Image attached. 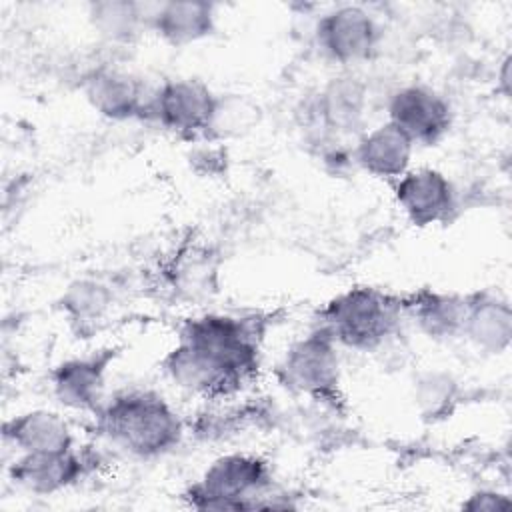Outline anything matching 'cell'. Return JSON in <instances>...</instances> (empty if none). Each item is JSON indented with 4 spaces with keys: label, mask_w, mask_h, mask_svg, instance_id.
Instances as JSON below:
<instances>
[{
    "label": "cell",
    "mask_w": 512,
    "mask_h": 512,
    "mask_svg": "<svg viewBox=\"0 0 512 512\" xmlns=\"http://www.w3.org/2000/svg\"><path fill=\"white\" fill-rule=\"evenodd\" d=\"M414 400L424 416H440L456 400V380L448 372L428 370L414 384Z\"/></svg>",
    "instance_id": "obj_21"
},
{
    "label": "cell",
    "mask_w": 512,
    "mask_h": 512,
    "mask_svg": "<svg viewBox=\"0 0 512 512\" xmlns=\"http://www.w3.org/2000/svg\"><path fill=\"white\" fill-rule=\"evenodd\" d=\"M114 306V290L96 278H76L66 286L60 298V308L66 318L80 326L92 328L102 322Z\"/></svg>",
    "instance_id": "obj_19"
},
{
    "label": "cell",
    "mask_w": 512,
    "mask_h": 512,
    "mask_svg": "<svg viewBox=\"0 0 512 512\" xmlns=\"http://www.w3.org/2000/svg\"><path fill=\"white\" fill-rule=\"evenodd\" d=\"M150 4L128 0H104L88 6V20L94 32L112 46L132 44L148 30Z\"/></svg>",
    "instance_id": "obj_18"
},
{
    "label": "cell",
    "mask_w": 512,
    "mask_h": 512,
    "mask_svg": "<svg viewBox=\"0 0 512 512\" xmlns=\"http://www.w3.org/2000/svg\"><path fill=\"white\" fill-rule=\"evenodd\" d=\"M386 120L400 128L414 146H434L450 132V102L426 84H404L386 100Z\"/></svg>",
    "instance_id": "obj_8"
},
{
    "label": "cell",
    "mask_w": 512,
    "mask_h": 512,
    "mask_svg": "<svg viewBox=\"0 0 512 512\" xmlns=\"http://www.w3.org/2000/svg\"><path fill=\"white\" fill-rule=\"evenodd\" d=\"M170 282L174 290L190 300L208 296L216 290V266L212 264L208 252L188 250L178 256L170 268Z\"/></svg>",
    "instance_id": "obj_20"
},
{
    "label": "cell",
    "mask_w": 512,
    "mask_h": 512,
    "mask_svg": "<svg viewBox=\"0 0 512 512\" xmlns=\"http://www.w3.org/2000/svg\"><path fill=\"white\" fill-rule=\"evenodd\" d=\"M262 328L256 318L204 312L182 322L162 358L166 378L204 400H228L258 374Z\"/></svg>",
    "instance_id": "obj_1"
},
{
    "label": "cell",
    "mask_w": 512,
    "mask_h": 512,
    "mask_svg": "<svg viewBox=\"0 0 512 512\" xmlns=\"http://www.w3.org/2000/svg\"><path fill=\"white\" fill-rule=\"evenodd\" d=\"M392 184L394 202L412 226L444 224L458 208V192L452 180L438 168H410Z\"/></svg>",
    "instance_id": "obj_9"
},
{
    "label": "cell",
    "mask_w": 512,
    "mask_h": 512,
    "mask_svg": "<svg viewBox=\"0 0 512 512\" xmlns=\"http://www.w3.org/2000/svg\"><path fill=\"white\" fill-rule=\"evenodd\" d=\"M4 440L16 454L64 452L76 446L70 422L56 410L32 408L4 422Z\"/></svg>",
    "instance_id": "obj_14"
},
{
    "label": "cell",
    "mask_w": 512,
    "mask_h": 512,
    "mask_svg": "<svg viewBox=\"0 0 512 512\" xmlns=\"http://www.w3.org/2000/svg\"><path fill=\"white\" fill-rule=\"evenodd\" d=\"M10 482L36 496H52L76 486L88 472V460L76 448L64 452L14 454L8 464Z\"/></svg>",
    "instance_id": "obj_12"
},
{
    "label": "cell",
    "mask_w": 512,
    "mask_h": 512,
    "mask_svg": "<svg viewBox=\"0 0 512 512\" xmlns=\"http://www.w3.org/2000/svg\"><path fill=\"white\" fill-rule=\"evenodd\" d=\"M462 338L484 354H504L512 340L508 300L490 292L468 296Z\"/></svg>",
    "instance_id": "obj_17"
},
{
    "label": "cell",
    "mask_w": 512,
    "mask_h": 512,
    "mask_svg": "<svg viewBox=\"0 0 512 512\" xmlns=\"http://www.w3.org/2000/svg\"><path fill=\"white\" fill-rule=\"evenodd\" d=\"M510 498L504 492L498 490H490V488H482L472 492L464 502L462 508L470 510V512H502L510 508Z\"/></svg>",
    "instance_id": "obj_22"
},
{
    "label": "cell",
    "mask_w": 512,
    "mask_h": 512,
    "mask_svg": "<svg viewBox=\"0 0 512 512\" xmlns=\"http://www.w3.org/2000/svg\"><path fill=\"white\" fill-rule=\"evenodd\" d=\"M152 90L136 74L112 64H100L82 78L86 102L114 122L148 118Z\"/></svg>",
    "instance_id": "obj_10"
},
{
    "label": "cell",
    "mask_w": 512,
    "mask_h": 512,
    "mask_svg": "<svg viewBox=\"0 0 512 512\" xmlns=\"http://www.w3.org/2000/svg\"><path fill=\"white\" fill-rule=\"evenodd\" d=\"M404 320L402 300L372 286H354L330 298L320 310L316 328L340 348L374 352L394 338Z\"/></svg>",
    "instance_id": "obj_3"
},
{
    "label": "cell",
    "mask_w": 512,
    "mask_h": 512,
    "mask_svg": "<svg viewBox=\"0 0 512 512\" xmlns=\"http://www.w3.org/2000/svg\"><path fill=\"white\" fill-rule=\"evenodd\" d=\"M100 434L132 458L152 460L180 446L186 424L176 408L154 390H124L94 412Z\"/></svg>",
    "instance_id": "obj_2"
},
{
    "label": "cell",
    "mask_w": 512,
    "mask_h": 512,
    "mask_svg": "<svg viewBox=\"0 0 512 512\" xmlns=\"http://www.w3.org/2000/svg\"><path fill=\"white\" fill-rule=\"evenodd\" d=\"M276 380L290 394L322 406L340 402V346L320 328L292 340L276 364Z\"/></svg>",
    "instance_id": "obj_5"
},
{
    "label": "cell",
    "mask_w": 512,
    "mask_h": 512,
    "mask_svg": "<svg viewBox=\"0 0 512 512\" xmlns=\"http://www.w3.org/2000/svg\"><path fill=\"white\" fill-rule=\"evenodd\" d=\"M216 16L210 2H158L150 4L148 30L170 46H190L214 34Z\"/></svg>",
    "instance_id": "obj_15"
},
{
    "label": "cell",
    "mask_w": 512,
    "mask_h": 512,
    "mask_svg": "<svg viewBox=\"0 0 512 512\" xmlns=\"http://www.w3.org/2000/svg\"><path fill=\"white\" fill-rule=\"evenodd\" d=\"M468 296L420 290L406 300L404 318H408L420 334L436 342H448L462 336Z\"/></svg>",
    "instance_id": "obj_16"
},
{
    "label": "cell",
    "mask_w": 512,
    "mask_h": 512,
    "mask_svg": "<svg viewBox=\"0 0 512 512\" xmlns=\"http://www.w3.org/2000/svg\"><path fill=\"white\" fill-rule=\"evenodd\" d=\"M414 142L392 122L384 120L362 134L352 144V164L372 178L396 182L412 168Z\"/></svg>",
    "instance_id": "obj_13"
},
{
    "label": "cell",
    "mask_w": 512,
    "mask_h": 512,
    "mask_svg": "<svg viewBox=\"0 0 512 512\" xmlns=\"http://www.w3.org/2000/svg\"><path fill=\"white\" fill-rule=\"evenodd\" d=\"M220 104L222 98L198 78H166L152 90L148 120L178 138L200 140L214 132Z\"/></svg>",
    "instance_id": "obj_6"
},
{
    "label": "cell",
    "mask_w": 512,
    "mask_h": 512,
    "mask_svg": "<svg viewBox=\"0 0 512 512\" xmlns=\"http://www.w3.org/2000/svg\"><path fill=\"white\" fill-rule=\"evenodd\" d=\"M116 352L112 348L72 356L50 372V390L62 408L74 412H96L106 400V376Z\"/></svg>",
    "instance_id": "obj_11"
},
{
    "label": "cell",
    "mask_w": 512,
    "mask_h": 512,
    "mask_svg": "<svg viewBox=\"0 0 512 512\" xmlns=\"http://www.w3.org/2000/svg\"><path fill=\"white\" fill-rule=\"evenodd\" d=\"M320 54L344 70L370 62L380 48L382 28L362 4H340L320 14L314 24Z\"/></svg>",
    "instance_id": "obj_7"
},
{
    "label": "cell",
    "mask_w": 512,
    "mask_h": 512,
    "mask_svg": "<svg viewBox=\"0 0 512 512\" xmlns=\"http://www.w3.org/2000/svg\"><path fill=\"white\" fill-rule=\"evenodd\" d=\"M270 490L272 470L262 456L226 452L204 468L184 498L198 510H254L262 508Z\"/></svg>",
    "instance_id": "obj_4"
}]
</instances>
